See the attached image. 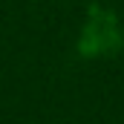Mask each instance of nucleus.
Wrapping results in <instances>:
<instances>
[{"label": "nucleus", "mask_w": 124, "mask_h": 124, "mask_svg": "<svg viewBox=\"0 0 124 124\" xmlns=\"http://www.w3.org/2000/svg\"><path fill=\"white\" fill-rule=\"evenodd\" d=\"M124 46V26L118 20V15L101 3H93L87 9L84 26L78 32V55L95 61V58H113L116 52H121Z\"/></svg>", "instance_id": "nucleus-1"}]
</instances>
